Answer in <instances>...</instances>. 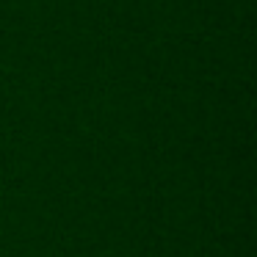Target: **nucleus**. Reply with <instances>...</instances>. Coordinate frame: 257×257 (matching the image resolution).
Instances as JSON below:
<instances>
[]
</instances>
